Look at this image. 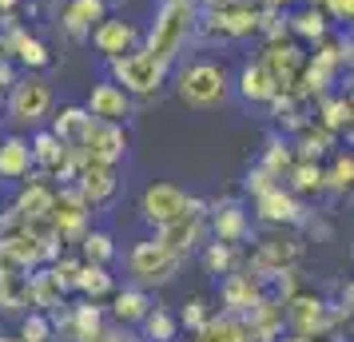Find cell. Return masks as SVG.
<instances>
[{"instance_id": "obj_1", "label": "cell", "mask_w": 354, "mask_h": 342, "mask_svg": "<svg viewBox=\"0 0 354 342\" xmlns=\"http://www.w3.org/2000/svg\"><path fill=\"white\" fill-rule=\"evenodd\" d=\"M195 24H199L195 0H160L151 24L144 28V48L151 56H160L163 64L176 68V60H183V52L192 48Z\"/></svg>"}, {"instance_id": "obj_2", "label": "cell", "mask_w": 354, "mask_h": 342, "mask_svg": "<svg viewBox=\"0 0 354 342\" xmlns=\"http://www.w3.org/2000/svg\"><path fill=\"white\" fill-rule=\"evenodd\" d=\"M167 84H176L179 104L207 112L231 96V68L215 56H187V60H176Z\"/></svg>"}, {"instance_id": "obj_3", "label": "cell", "mask_w": 354, "mask_h": 342, "mask_svg": "<svg viewBox=\"0 0 354 342\" xmlns=\"http://www.w3.org/2000/svg\"><path fill=\"white\" fill-rule=\"evenodd\" d=\"M108 80H115L131 99L136 96H160L163 84L171 80V64H163L160 56H151V52L140 44V48L124 52V56H115L108 60Z\"/></svg>"}, {"instance_id": "obj_4", "label": "cell", "mask_w": 354, "mask_h": 342, "mask_svg": "<svg viewBox=\"0 0 354 342\" xmlns=\"http://www.w3.org/2000/svg\"><path fill=\"white\" fill-rule=\"evenodd\" d=\"M52 112V84L44 76H17V80L8 84V115H12V124L17 128H36V124H44Z\"/></svg>"}, {"instance_id": "obj_5", "label": "cell", "mask_w": 354, "mask_h": 342, "mask_svg": "<svg viewBox=\"0 0 354 342\" xmlns=\"http://www.w3.org/2000/svg\"><path fill=\"white\" fill-rule=\"evenodd\" d=\"M88 44L96 48V56L115 60V56H124V52L144 44V28H140L136 20H128V17H112V12H108V17L88 32Z\"/></svg>"}, {"instance_id": "obj_6", "label": "cell", "mask_w": 354, "mask_h": 342, "mask_svg": "<svg viewBox=\"0 0 354 342\" xmlns=\"http://www.w3.org/2000/svg\"><path fill=\"white\" fill-rule=\"evenodd\" d=\"M84 112L92 115V120H100V124H128L131 112H136V99H131L115 80L104 76V80L92 84V92L84 99Z\"/></svg>"}, {"instance_id": "obj_7", "label": "cell", "mask_w": 354, "mask_h": 342, "mask_svg": "<svg viewBox=\"0 0 354 342\" xmlns=\"http://www.w3.org/2000/svg\"><path fill=\"white\" fill-rule=\"evenodd\" d=\"M303 60H306L303 44H299V40H290V36H287V40H267V48L259 52V64L274 76L279 92L295 88L299 72H303Z\"/></svg>"}, {"instance_id": "obj_8", "label": "cell", "mask_w": 354, "mask_h": 342, "mask_svg": "<svg viewBox=\"0 0 354 342\" xmlns=\"http://www.w3.org/2000/svg\"><path fill=\"white\" fill-rule=\"evenodd\" d=\"M187 203H192V196L179 187V183L171 180H156L151 187L144 191V199H140V211L156 223V227H167L171 219H179V215L187 211Z\"/></svg>"}, {"instance_id": "obj_9", "label": "cell", "mask_w": 354, "mask_h": 342, "mask_svg": "<svg viewBox=\"0 0 354 342\" xmlns=\"http://www.w3.org/2000/svg\"><path fill=\"white\" fill-rule=\"evenodd\" d=\"M108 12H112L108 0H64V8H60V32H64L72 44H88V32H92Z\"/></svg>"}, {"instance_id": "obj_10", "label": "cell", "mask_w": 354, "mask_h": 342, "mask_svg": "<svg viewBox=\"0 0 354 342\" xmlns=\"http://www.w3.org/2000/svg\"><path fill=\"white\" fill-rule=\"evenodd\" d=\"M84 160L92 163H108V167H115V163L128 155V131H124V124H92V131H88V140H84L80 147Z\"/></svg>"}, {"instance_id": "obj_11", "label": "cell", "mask_w": 354, "mask_h": 342, "mask_svg": "<svg viewBox=\"0 0 354 342\" xmlns=\"http://www.w3.org/2000/svg\"><path fill=\"white\" fill-rule=\"evenodd\" d=\"M128 263L136 278H171V271L179 267V255H171L160 239H144V243L131 247Z\"/></svg>"}, {"instance_id": "obj_12", "label": "cell", "mask_w": 354, "mask_h": 342, "mask_svg": "<svg viewBox=\"0 0 354 342\" xmlns=\"http://www.w3.org/2000/svg\"><path fill=\"white\" fill-rule=\"evenodd\" d=\"M287 36L299 40L303 48H315L330 36V20L322 17L319 4H299V8H287Z\"/></svg>"}, {"instance_id": "obj_13", "label": "cell", "mask_w": 354, "mask_h": 342, "mask_svg": "<svg viewBox=\"0 0 354 342\" xmlns=\"http://www.w3.org/2000/svg\"><path fill=\"white\" fill-rule=\"evenodd\" d=\"M28 151H32V167H40L44 175H64L68 167H72V147L60 144V140H56L48 128L32 131Z\"/></svg>"}, {"instance_id": "obj_14", "label": "cell", "mask_w": 354, "mask_h": 342, "mask_svg": "<svg viewBox=\"0 0 354 342\" xmlns=\"http://www.w3.org/2000/svg\"><path fill=\"white\" fill-rule=\"evenodd\" d=\"M92 115L84 112V104H64L60 112L52 115V124H48V131L60 140V144H68L72 151H80L84 147V140H88V131H92Z\"/></svg>"}, {"instance_id": "obj_15", "label": "cell", "mask_w": 354, "mask_h": 342, "mask_svg": "<svg viewBox=\"0 0 354 342\" xmlns=\"http://www.w3.org/2000/svg\"><path fill=\"white\" fill-rule=\"evenodd\" d=\"M231 84L239 88V96L247 99V104H271V99L279 96V84H274V76L259 64V60H247V64L239 68V76H235Z\"/></svg>"}, {"instance_id": "obj_16", "label": "cell", "mask_w": 354, "mask_h": 342, "mask_svg": "<svg viewBox=\"0 0 354 342\" xmlns=\"http://www.w3.org/2000/svg\"><path fill=\"white\" fill-rule=\"evenodd\" d=\"M255 207H259V215H263L267 223H299V219H303V207H299V203H295V196H290V191H283L279 183H271L267 191H259Z\"/></svg>"}, {"instance_id": "obj_17", "label": "cell", "mask_w": 354, "mask_h": 342, "mask_svg": "<svg viewBox=\"0 0 354 342\" xmlns=\"http://www.w3.org/2000/svg\"><path fill=\"white\" fill-rule=\"evenodd\" d=\"M32 171V151H28V140L24 135H4L0 140V180L20 183L24 175Z\"/></svg>"}, {"instance_id": "obj_18", "label": "cell", "mask_w": 354, "mask_h": 342, "mask_svg": "<svg viewBox=\"0 0 354 342\" xmlns=\"http://www.w3.org/2000/svg\"><path fill=\"white\" fill-rule=\"evenodd\" d=\"M319 124L326 131H338L342 124L351 128V92H338V96H322L319 99Z\"/></svg>"}, {"instance_id": "obj_19", "label": "cell", "mask_w": 354, "mask_h": 342, "mask_svg": "<svg viewBox=\"0 0 354 342\" xmlns=\"http://www.w3.org/2000/svg\"><path fill=\"white\" fill-rule=\"evenodd\" d=\"M243 231H247V215H243L239 203H215V235L223 239V243H235Z\"/></svg>"}, {"instance_id": "obj_20", "label": "cell", "mask_w": 354, "mask_h": 342, "mask_svg": "<svg viewBox=\"0 0 354 342\" xmlns=\"http://www.w3.org/2000/svg\"><path fill=\"white\" fill-rule=\"evenodd\" d=\"M290 187L295 191H322V167L315 160H299L290 167Z\"/></svg>"}, {"instance_id": "obj_21", "label": "cell", "mask_w": 354, "mask_h": 342, "mask_svg": "<svg viewBox=\"0 0 354 342\" xmlns=\"http://www.w3.org/2000/svg\"><path fill=\"white\" fill-rule=\"evenodd\" d=\"M351 175H354V160L351 155H338L335 167L322 171V187H330V191H346V187H351Z\"/></svg>"}, {"instance_id": "obj_22", "label": "cell", "mask_w": 354, "mask_h": 342, "mask_svg": "<svg viewBox=\"0 0 354 342\" xmlns=\"http://www.w3.org/2000/svg\"><path fill=\"white\" fill-rule=\"evenodd\" d=\"M322 17L330 20V28H351L354 20V0H319Z\"/></svg>"}, {"instance_id": "obj_23", "label": "cell", "mask_w": 354, "mask_h": 342, "mask_svg": "<svg viewBox=\"0 0 354 342\" xmlns=\"http://www.w3.org/2000/svg\"><path fill=\"white\" fill-rule=\"evenodd\" d=\"M76 283H80V287H84L88 294H104L108 287H112V278H108V271H104L100 263H92V267H80Z\"/></svg>"}, {"instance_id": "obj_24", "label": "cell", "mask_w": 354, "mask_h": 342, "mask_svg": "<svg viewBox=\"0 0 354 342\" xmlns=\"http://www.w3.org/2000/svg\"><path fill=\"white\" fill-rule=\"evenodd\" d=\"M115 314H120V319H144L147 314V298L140 291L120 294V298H115Z\"/></svg>"}, {"instance_id": "obj_25", "label": "cell", "mask_w": 354, "mask_h": 342, "mask_svg": "<svg viewBox=\"0 0 354 342\" xmlns=\"http://www.w3.org/2000/svg\"><path fill=\"white\" fill-rule=\"evenodd\" d=\"M84 251H88V259H92V263L104 267V263L112 259V239H108L104 231H92V235L84 239Z\"/></svg>"}, {"instance_id": "obj_26", "label": "cell", "mask_w": 354, "mask_h": 342, "mask_svg": "<svg viewBox=\"0 0 354 342\" xmlns=\"http://www.w3.org/2000/svg\"><path fill=\"white\" fill-rule=\"evenodd\" d=\"M147 326H151V334H160V339H171V319L167 314H147Z\"/></svg>"}, {"instance_id": "obj_27", "label": "cell", "mask_w": 354, "mask_h": 342, "mask_svg": "<svg viewBox=\"0 0 354 342\" xmlns=\"http://www.w3.org/2000/svg\"><path fill=\"white\" fill-rule=\"evenodd\" d=\"M24 0H0V12H12V8H20Z\"/></svg>"}, {"instance_id": "obj_28", "label": "cell", "mask_w": 354, "mask_h": 342, "mask_svg": "<svg viewBox=\"0 0 354 342\" xmlns=\"http://www.w3.org/2000/svg\"><path fill=\"white\" fill-rule=\"evenodd\" d=\"M108 4H120V0H108Z\"/></svg>"}]
</instances>
